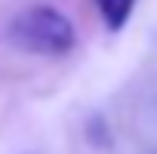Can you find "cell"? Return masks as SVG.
I'll return each instance as SVG.
<instances>
[{"mask_svg": "<svg viewBox=\"0 0 157 154\" xmlns=\"http://www.w3.org/2000/svg\"><path fill=\"white\" fill-rule=\"evenodd\" d=\"M3 39L19 52L48 55V58H61V55L74 52L77 45L74 23L52 3H32L26 10H19L6 23Z\"/></svg>", "mask_w": 157, "mask_h": 154, "instance_id": "6da1fadb", "label": "cell"}, {"mask_svg": "<svg viewBox=\"0 0 157 154\" xmlns=\"http://www.w3.org/2000/svg\"><path fill=\"white\" fill-rule=\"evenodd\" d=\"M93 3H96V13H99V19H103L106 29L109 32H122L125 23L132 19L138 0H93Z\"/></svg>", "mask_w": 157, "mask_h": 154, "instance_id": "7a4b0ae2", "label": "cell"}]
</instances>
